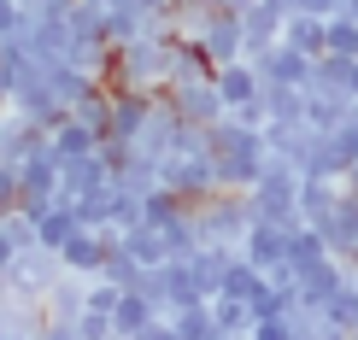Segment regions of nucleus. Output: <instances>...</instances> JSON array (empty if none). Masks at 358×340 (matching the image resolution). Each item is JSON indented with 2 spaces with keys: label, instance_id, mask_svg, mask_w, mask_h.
<instances>
[{
  "label": "nucleus",
  "instance_id": "f257e3e1",
  "mask_svg": "<svg viewBox=\"0 0 358 340\" xmlns=\"http://www.w3.org/2000/svg\"><path fill=\"white\" fill-rule=\"evenodd\" d=\"M206 153H212V165H217V182L247 194V188L259 182L264 158H271V147H264V129H252V124L223 112L217 124H206Z\"/></svg>",
  "mask_w": 358,
  "mask_h": 340
},
{
  "label": "nucleus",
  "instance_id": "f03ea898",
  "mask_svg": "<svg viewBox=\"0 0 358 340\" xmlns=\"http://www.w3.org/2000/svg\"><path fill=\"white\" fill-rule=\"evenodd\" d=\"M194 223H200L206 246H241V235L252 229V200L241 188H217L212 200L194 205Z\"/></svg>",
  "mask_w": 358,
  "mask_h": 340
},
{
  "label": "nucleus",
  "instance_id": "7ed1b4c3",
  "mask_svg": "<svg viewBox=\"0 0 358 340\" xmlns=\"http://www.w3.org/2000/svg\"><path fill=\"white\" fill-rule=\"evenodd\" d=\"M159 188H171V194H182L188 205H200V200H212L223 182H217L212 153H165L159 158Z\"/></svg>",
  "mask_w": 358,
  "mask_h": 340
},
{
  "label": "nucleus",
  "instance_id": "20e7f679",
  "mask_svg": "<svg viewBox=\"0 0 358 340\" xmlns=\"http://www.w3.org/2000/svg\"><path fill=\"white\" fill-rule=\"evenodd\" d=\"M159 94H165V100H171V112L182 117V124H194V129L217 124V117L229 112V106H223V94H217V82H212V77H206V82H165Z\"/></svg>",
  "mask_w": 358,
  "mask_h": 340
},
{
  "label": "nucleus",
  "instance_id": "39448f33",
  "mask_svg": "<svg viewBox=\"0 0 358 340\" xmlns=\"http://www.w3.org/2000/svg\"><path fill=\"white\" fill-rule=\"evenodd\" d=\"M6 276H12V288H18L24 300H41V293H48L59 276H65V264H59L53 246H41V241H36V246H24V253L6 264Z\"/></svg>",
  "mask_w": 358,
  "mask_h": 340
},
{
  "label": "nucleus",
  "instance_id": "423d86ee",
  "mask_svg": "<svg viewBox=\"0 0 358 340\" xmlns=\"http://www.w3.org/2000/svg\"><path fill=\"white\" fill-rule=\"evenodd\" d=\"M241 258L259 264L271 282H294V276H288V229H282V223H252L241 235Z\"/></svg>",
  "mask_w": 358,
  "mask_h": 340
},
{
  "label": "nucleus",
  "instance_id": "0eeeda50",
  "mask_svg": "<svg viewBox=\"0 0 358 340\" xmlns=\"http://www.w3.org/2000/svg\"><path fill=\"white\" fill-rule=\"evenodd\" d=\"M117 246V235L112 229H77L65 246H59V264H65L71 276H100L106 270V253Z\"/></svg>",
  "mask_w": 358,
  "mask_h": 340
},
{
  "label": "nucleus",
  "instance_id": "6e6552de",
  "mask_svg": "<svg viewBox=\"0 0 358 340\" xmlns=\"http://www.w3.org/2000/svg\"><path fill=\"white\" fill-rule=\"evenodd\" d=\"M311 65H317V59H311V53H300V47H288V41H276V47H264L259 59H252V71L264 77V88H271V82L306 88V82H311Z\"/></svg>",
  "mask_w": 358,
  "mask_h": 340
},
{
  "label": "nucleus",
  "instance_id": "1a4fd4ad",
  "mask_svg": "<svg viewBox=\"0 0 358 340\" xmlns=\"http://www.w3.org/2000/svg\"><path fill=\"white\" fill-rule=\"evenodd\" d=\"M282 18H288V12H282L276 0H247V12H241L247 53H241V59H259L264 47H276V41H282Z\"/></svg>",
  "mask_w": 358,
  "mask_h": 340
},
{
  "label": "nucleus",
  "instance_id": "9d476101",
  "mask_svg": "<svg viewBox=\"0 0 358 340\" xmlns=\"http://www.w3.org/2000/svg\"><path fill=\"white\" fill-rule=\"evenodd\" d=\"M106 182H112V165L100 158V147L94 153H77V158H59V194L83 200V194H94V188H106Z\"/></svg>",
  "mask_w": 358,
  "mask_h": 340
},
{
  "label": "nucleus",
  "instance_id": "9b49d317",
  "mask_svg": "<svg viewBox=\"0 0 358 340\" xmlns=\"http://www.w3.org/2000/svg\"><path fill=\"white\" fill-rule=\"evenodd\" d=\"M153 88H112V135L117 141H136L141 124L153 117Z\"/></svg>",
  "mask_w": 358,
  "mask_h": 340
},
{
  "label": "nucleus",
  "instance_id": "f8f14e48",
  "mask_svg": "<svg viewBox=\"0 0 358 340\" xmlns=\"http://www.w3.org/2000/svg\"><path fill=\"white\" fill-rule=\"evenodd\" d=\"M317 229H323V241H329V253L341 264H358V194H352V188L341 194L335 217H329V223H317Z\"/></svg>",
  "mask_w": 358,
  "mask_h": 340
},
{
  "label": "nucleus",
  "instance_id": "ddd939ff",
  "mask_svg": "<svg viewBox=\"0 0 358 340\" xmlns=\"http://www.w3.org/2000/svg\"><path fill=\"white\" fill-rule=\"evenodd\" d=\"M352 106H358V100L341 94V88H306V124L317 129V135H335V129L347 124Z\"/></svg>",
  "mask_w": 358,
  "mask_h": 340
},
{
  "label": "nucleus",
  "instance_id": "4468645a",
  "mask_svg": "<svg viewBox=\"0 0 358 340\" xmlns=\"http://www.w3.org/2000/svg\"><path fill=\"white\" fill-rule=\"evenodd\" d=\"M217 94H223V106H247V100H259L264 94V77H259V71H252V59H229V65H217Z\"/></svg>",
  "mask_w": 358,
  "mask_h": 340
},
{
  "label": "nucleus",
  "instance_id": "2eb2a0df",
  "mask_svg": "<svg viewBox=\"0 0 358 340\" xmlns=\"http://www.w3.org/2000/svg\"><path fill=\"white\" fill-rule=\"evenodd\" d=\"M206 77H217V59L206 53L194 36L176 29V41H171V82H206Z\"/></svg>",
  "mask_w": 358,
  "mask_h": 340
},
{
  "label": "nucleus",
  "instance_id": "dca6fc26",
  "mask_svg": "<svg viewBox=\"0 0 358 340\" xmlns=\"http://www.w3.org/2000/svg\"><path fill=\"white\" fill-rule=\"evenodd\" d=\"M347 170H352V158L341 153V141H335V135H311L306 158H300V176H323V182H347Z\"/></svg>",
  "mask_w": 358,
  "mask_h": 340
},
{
  "label": "nucleus",
  "instance_id": "f3484780",
  "mask_svg": "<svg viewBox=\"0 0 358 340\" xmlns=\"http://www.w3.org/2000/svg\"><path fill=\"white\" fill-rule=\"evenodd\" d=\"M335 253H329V241H323V229H311V223H300L288 235V276H311V270H323Z\"/></svg>",
  "mask_w": 358,
  "mask_h": 340
},
{
  "label": "nucleus",
  "instance_id": "a211bd4d",
  "mask_svg": "<svg viewBox=\"0 0 358 340\" xmlns=\"http://www.w3.org/2000/svg\"><path fill=\"white\" fill-rule=\"evenodd\" d=\"M341 194H347V182L300 176V217H306L311 229H317V223H329V217H335V205H341Z\"/></svg>",
  "mask_w": 358,
  "mask_h": 340
},
{
  "label": "nucleus",
  "instance_id": "6ab92c4d",
  "mask_svg": "<svg viewBox=\"0 0 358 340\" xmlns=\"http://www.w3.org/2000/svg\"><path fill=\"white\" fill-rule=\"evenodd\" d=\"M18 194H59V153H53V141L41 147V153H29L18 158Z\"/></svg>",
  "mask_w": 358,
  "mask_h": 340
},
{
  "label": "nucleus",
  "instance_id": "aec40b11",
  "mask_svg": "<svg viewBox=\"0 0 358 340\" xmlns=\"http://www.w3.org/2000/svg\"><path fill=\"white\" fill-rule=\"evenodd\" d=\"M282 41L311 53V59L329 53V18H317V12H288V18H282Z\"/></svg>",
  "mask_w": 358,
  "mask_h": 340
},
{
  "label": "nucleus",
  "instance_id": "412c9836",
  "mask_svg": "<svg viewBox=\"0 0 358 340\" xmlns=\"http://www.w3.org/2000/svg\"><path fill=\"white\" fill-rule=\"evenodd\" d=\"M77 229H83V217H77V200H71V194H59V200L48 205V217H36V241L53 246V253H59Z\"/></svg>",
  "mask_w": 358,
  "mask_h": 340
},
{
  "label": "nucleus",
  "instance_id": "4be33fe9",
  "mask_svg": "<svg viewBox=\"0 0 358 340\" xmlns=\"http://www.w3.org/2000/svg\"><path fill=\"white\" fill-rule=\"evenodd\" d=\"M347 282V264L341 258H329L323 264V270H311V276H294V300L306 305V311H323V300H329V293Z\"/></svg>",
  "mask_w": 358,
  "mask_h": 340
},
{
  "label": "nucleus",
  "instance_id": "5701e85b",
  "mask_svg": "<svg viewBox=\"0 0 358 340\" xmlns=\"http://www.w3.org/2000/svg\"><path fill=\"white\" fill-rule=\"evenodd\" d=\"M41 305H48V317H59V323H77V311L88 305V276H59V282L41 293Z\"/></svg>",
  "mask_w": 358,
  "mask_h": 340
},
{
  "label": "nucleus",
  "instance_id": "b1692460",
  "mask_svg": "<svg viewBox=\"0 0 358 340\" xmlns=\"http://www.w3.org/2000/svg\"><path fill=\"white\" fill-rule=\"evenodd\" d=\"M153 317H165V311H159L141 288H124V293H117V311H112V329H117V340H129L136 329H147Z\"/></svg>",
  "mask_w": 358,
  "mask_h": 340
},
{
  "label": "nucleus",
  "instance_id": "393cba45",
  "mask_svg": "<svg viewBox=\"0 0 358 340\" xmlns=\"http://www.w3.org/2000/svg\"><path fill=\"white\" fill-rule=\"evenodd\" d=\"M48 141H53V153H59V158H77V153H94V147H100V135L83 124L77 112H65V117H59V124L48 129Z\"/></svg>",
  "mask_w": 358,
  "mask_h": 340
},
{
  "label": "nucleus",
  "instance_id": "a878e982",
  "mask_svg": "<svg viewBox=\"0 0 358 340\" xmlns=\"http://www.w3.org/2000/svg\"><path fill=\"white\" fill-rule=\"evenodd\" d=\"M264 117H271V124H306V88L271 82L264 88Z\"/></svg>",
  "mask_w": 358,
  "mask_h": 340
},
{
  "label": "nucleus",
  "instance_id": "bb28decb",
  "mask_svg": "<svg viewBox=\"0 0 358 340\" xmlns=\"http://www.w3.org/2000/svg\"><path fill=\"white\" fill-rule=\"evenodd\" d=\"M171 323H176V340H223V329H217V317H212V305H182V311H171Z\"/></svg>",
  "mask_w": 358,
  "mask_h": 340
},
{
  "label": "nucleus",
  "instance_id": "cd10ccee",
  "mask_svg": "<svg viewBox=\"0 0 358 340\" xmlns=\"http://www.w3.org/2000/svg\"><path fill=\"white\" fill-rule=\"evenodd\" d=\"M71 112H77V117H83L88 129H94L100 141L112 135V88H106V82H94V88H88V94L77 100V106H71Z\"/></svg>",
  "mask_w": 358,
  "mask_h": 340
},
{
  "label": "nucleus",
  "instance_id": "c85d7f7f",
  "mask_svg": "<svg viewBox=\"0 0 358 340\" xmlns=\"http://www.w3.org/2000/svg\"><path fill=\"white\" fill-rule=\"evenodd\" d=\"M182 212H194V205L182 200V194H171V188H153V194L141 200V223H153V229H165V223H176Z\"/></svg>",
  "mask_w": 358,
  "mask_h": 340
},
{
  "label": "nucleus",
  "instance_id": "c756f323",
  "mask_svg": "<svg viewBox=\"0 0 358 340\" xmlns=\"http://www.w3.org/2000/svg\"><path fill=\"white\" fill-rule=\"evenodd\" d=\"M117 241L129 246V253H136L141 264H171V246H165V235H159L153 223H136L129 235H117Z\"/></svg>",
  "mask_w": 358,
  "mask_h": 340
},
{
  "label": "nucleus",
  "instance_id": "7c9ffc66",
  "mask_svg": "<svg viewBox=\"0 0 358 340\" xmlns=\"http://www.w3.org/2000/svg\"><path fill=\"white\" fill-rule=\"evenodd\" d=\"M141 223V194H129L124 182H112V205H106V229L112 235H129Z\"/></svg>",
  "mask_w": 358,
  "mask_h": 340
},
{
  "label": "nucleus",
  "instance_id": "2f4dec72",
  "mask_svg": "<svg viewBox=\"0 0 358 340\" xmlns=\"http://www.w3.org/2000/svg\"><path fill=\"white\" fill-rule=\"evenodd\" d=\"M347 82H352V59L347 53H317L306 88H341V94H347Z\"/></svg>",
  "mask_w": 358,
  "mask_h": 340
},
{
  "label": "nucleus",
  "instance_id": "473e14b6",
  "mask_svg": "<svg viewBox=\"0 0 358 340\" xmlns=\"http://www.w3.org/2000/svg\"><path fill=\"white\" fill-rule=\"evenodd\" d=\"M212 305V317H217V329L223 334H252V305L247 300H229V293H217V300H206Z\"/></svg>",
  "mask_w": 358,
  "mask_h": 340
},
{
  "label": "nucleus",
  "instance_id": "72a5a7b5",
  "mask_svg": "<svg viewBox=\"0 0 358 340\" xmlns=\"http://www.w3.org/2000/svg\"><path fill=\"white\" fill-rule=\"evenodd\" d=\"M323 317H329L335 329H352V323H358V282H352V270H347V282L323 300Z\"/></svg>",
  "mask_w": 358,
  "mask_h": 340
},
{
  "label": "nucleus",
  "instance_id": "f704fd0d",
  "mask_svg": "<svg viewBox=\"0 0 358 340\" xmlns=\"http://www.w3.org/2000/svg\"><path fill=\"white\" fill-rule=\"evenodd\" d=\"M141 270H147V264L129 253L124 241H117L112 253H106V270H100V276H106V282H117V288H136V282H141Z\"/></svg>",
  "mask_w": 358,
  "mask_h": 340
},
{
  "label": "nucleus",
  "instance_id": "c9c22d12",
  "mask_svg": "<svg viewBox=\"0 0 358 340\" xmlns=\"http://www.w3.org/2000/svg\"><path fill=\"white\" fill-rule=\"evenodd\" d=\"M329 53L358 59V18H352V12H335V18H329Z\"/></svg>",
  "mask_w": 358,
  "mask_h": 340
},
{
  "label": "nucleus",
  "instance_id": "e433bc0d",
  "mask_svg": "<svg viewBox=\"0 0 358 340\" xmlns=\"http://www.w3.org/2000/svg\"><path fill=\"white\" fill-rule=\"evenodd\" d=\"M77 340H117L112 311H94V305H83V311H77Z\"/></svg>",
  "mask_w": 358,
  "mask_h": 340
},
{
  "label": "nucleus",
  "instance_id": "4c0bfd02",
  "mask_svg": "<svg viewBox=\"0 0 358 340\" xmlns=\"http://www.w3.org/2000/svg\"><path fill=\"white\" fill-rule=\"evenodd\" d=\"M12 212H18V170L0 158V223H6Z\"/></svg>",
  "mask_w": 358,
  "mask_h": 340
},
{
  "label": "nucleus",
  "instance_id": "58836bf2",
  "mask_svg": "<svg viewBox=\"0 0 358 340\" xmlns=\"http://www.w3.org/2000/svg\"><path fill=\"white\" fill-rule=\"evenodd\" d=\"M252 340H294V323L288 317H259L252 323Z\"/></svg>",
  "mask_w": 358,
  "mask_h": 340
},
{
  "label": "nucleus",
  "instance_id": "ea45409f",
  "mask_svg": "<svg viewBox=\"0 0 358 340\" xmlns=\"http://www.w3.org/2000/svg\"><path fill=\"white\" fill-rule=\"evenodd\" d=\"M129 340H176V323H171V317H153L147 329H136Z\"/></svg>",
  "mask_w": 358,
  "mask_h": 340
},
{
  "label": "nucleus",
  "instance_id": "a19ab883",
  "mask_svg": "<svg viewBox=\"0 0 358 340\" xmlns=\"http://www.w3.org/2000/svg\"><path fill=\"white\" fill-rule=\"evenodd\" d=\"M347 94H352V100H358V59H352V82H347Z\"/></svg>",
  "mask_w": 358,
  "mask_h": 340
},
{
  "label": "nucleus",
  "instance_id": "79ce46f5",
  "mask_svg": "<svg viewBox=\"0 0 358 340\" xmlns=\"http://www.w3.org/2000/svg\"><path fill=\"white\" fill-rule=\"evenodd\" d=\"M347 188H352V194H358V158H352V170H347Z\"/></svg>",
  "mask_w": 358,
  "mask_h": 340
},
{
  "label": "nucleus",
  "instance_id": "37998d69",
  "mask_svg": "<svg viewBox=\"0 0 358 340\" xmlns=\"http://www.w3.org/2000/svg\"><path fill=\"white\" fill-rule=\"evenodd\" d=\"M6 340H36V334H6Z\"/></svg>",
  "mask_w": 358,
  "mask_h": 340
},
{
  "label": "nucleus",
  "instance_id": "c03bdc74",
  "mask_svg": "<svg viewBox=\"0 0 358 340\" xmlns=\"http://www.w3.org/2000/svg\"><path fill=\"white\" fill-rule=\"evenodd\" d=\"M347 340H358V323H352V329H347Z\"/></svg>",
  "mask_w": 358,
  "mask_h": 340
},
{
  "label": "nucleus",
  "instance_id": "a18cd8bd",
  "mask_svg": "<svg viewBox=\"0 0 358 340\" xmlns=\"http://www.w3.org/2000/svg\"><path fill=\"white\" fill-rule=\"evenodd\" d=\"M347 270H352V282H358V264H347Z\"/></svg>",
  "mask_w": 358,
  "mask_h": 340
}]
</instances>
